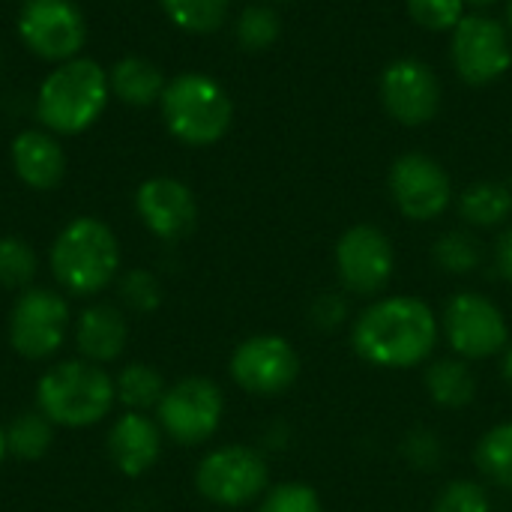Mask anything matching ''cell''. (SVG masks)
Returning a JSON list of instances; mask_svg holds the SVG:
<instances>
[{"instance_id": "cell-1", "label": "cell", "mask_w": 512, "mask_h": 512, "mask_svg": "<svg viewBox=\"0 0 512 512\" xmlns=\"http://www.w3.org/2000/svg\"><path fill=\"white\" fill-rule=\"evenodd\" d=\"M441 321L429 303L399 294L375 300L351 327L354 351L378 369H411L432 357Z\"/></svg>"}, {"instance_id": "cell-2", "label": "cell", "mask_w": 512, "mask_h": 512, "mask_svg": "<svg viewBox=\"0 0 512 512\" xmlns=\"http://www.w3.org/2000/svg\"><path fill=\"white\" fill-rule=\"evenodd\" d=\"M108 72L96 60H66L39 87L36 117L57 135H78L96 123L108 102Z\"/></svg>"}, {"instance_id": "cell-3", "label": "cell", "mask_w": 512, "mask_h": 512, "mask_svg": "<svg viewBox=\"0 0 512 512\" xmlns=\"http://www.w3.org/2000/svg\"><path fill=\"white\" fill-rule=\"evenodd\" d=\"M117 387L105 369L90 360H66L39 378L36 402L54 426L84 429L108 417Z\"/></svg>"}, {"instance_id": "cell-4", "label": "cell", "mask_w": 512, "mask_h": 512, "mask_svg": "<svg viewBox=\"0 0 512 512\" xmlns=\"http://www.w3.org/2000/svg\"><path fill=\"white\" fill-rule=\"evenodd\" d=\"M120 267V246L111 228L81 216L69 222L51 246V273L75 297L99 294Z\"/></svg>"}, {"instance_id": "cell-5", "label": "cell", "mask_w": 512, "mask_h": 512, "mask_svg": "<svg viewBox=\"0 0 512 512\" xmlns=\"http://www.w3.org/2000/svg\"><path fill=\"white\" fill-rule=\"evenodd\" d=\"M159 102L168 132L189 147L216 144L234 117V105L222 84L201 72H186L168 81Z\"/></svg>"}, {"instance_id": "cell-6", "label": "cell", "mask_w": 512, "mask_h": 512, "mask_svg": "<svg viewBox=\"0 0 512 512\" xmlns=\"http://www.w3.org/2000/svg\"><path fill=\"white\" fill-rule=\"evenodd\" d=\"M447 345L462 360H486L510 345V327L504 312L477 291L453 294L441 315Z\"/></svg>"}, {"instance_id": "cell-7", "label": "cell", "mask_w": 512, "mask_h": 512, "mask_svg": "<svg viewBox=\"0 0 512 512\" xmlns=\"http://www.w3.org/2000/svg\"><path fill=\"white\" fill-rule=\"evenodd\" d=\"M270 468L252 447H219L207 453L195 471L198 492L219 507H243L267 492Z\"/></svg>"}, {"instance_id": "cell-8", "label": "cell", "mask_w": 512, "mask_h": 512, "mask_svg": "<svg viewBox=\"0 0 512 512\" xmlns=\"http://www.w3.org/2000/svg\"><path fill=\"white\" fill-rule=\"evenodd\" d=\"M156 414H159V429L171 441L183 447H198L216 435L225 414V399L213 381L183 378L165 390L162 402L156 405Z\"/></svg>"}, {"instance_id": "cell-9", "label": "cell", "mask_w": 512, "mask_h": 512, "mask_svg": "<svg viewBox=\"0 0 512 512\" xmlns=\"http://www.w3.org/2000/svg\"><path fill=\"white\" fill-rule=\"evenodd\" d=\"M18 36L36 57L66 63L84 48L87 24L72 0H24Z\"/></svg>"}, {"instance_id": "cell-10", "label": "cell", "mask_w": 512, "mask_h": 512, "mask_svg": "<svg viewBox=\"0 0 512 512\" xmlns=\"http://www.w3.org/2000/svg\"><path fill=\"white\" fill-rule=\"evenodd\" d=\"M396 252L378 225H354L336 243V273L348 294L372 297L393 279Z\"/></svg>"}, {"instance_id": "cell-11", "label": "cell", "mask_w": 512, "mask_h": 512, "mask_svg": "<svg viewBox=\"0 0 512 512\" xmlns=\"http://www.w3.org/2000/svg\"><path fill=\"white\" fill-rule=\"evenodd\" d=\"M300 375V354L282 336L261 333L240 342L231 354V378L252 396H282Z\"/></svg>"}, {"instance_id": "cell-12", "label": "cell", "mask_w": 512, "mask_h": 512, "mask_svg": "<svg viewBox=\"0 0 512 512\" xmlns=\"http://www.w3.org/2000/svg\"><path fill=\"white\" fill-rule=\"evenodd\" d=\"M453 63L459 78L474 87L498 81L512 66L507 27L489 15H465L453 27Z\"/></svg>"}, {"instance_id": "cell-13", "label": "cell", "mask_w": 512, "mask_h": 512, "mask_svg": "<svg viewBox=\"0 0 512 512\" xmlns=\"http://www.w3.org/2000/svg\"><path fill=\"white\" fill-rule=\"evenodd\" d=\"M390 195L402 216L432 222L450 207L453 183L438 159L426 153H405L390 168Z\"/></svg>"}, {"instance_id": "cell-14", "label": "cell", "mask_w": 512, "mask_h": 512, "mask_svg": "<svg viewBox=\"0 0 512 512\" xmlns=\"http://www.w3.org/2000/svg\"><path fill=\"white\" fill-rule=\"evenodd\" d=\"M69 330V306L60 294L30 288L18 297L9 318V342L27 360L51 357Z\"/></svg>"}, {"instance_id": "cell-15", "label": "cell", "mask_w": 512, "mask_h": 512, "mask_svg": "<svg viewBox=\"0 0 512 512\" xmlns=\"http://www.w3.org/2000/svg\"><path fill=\"white\" fill-rule=\"evenodd\" d=\"M381 102L402 126H423L441 108V81L423 60H396L381 75Z\"/></svg>"}, {"instance_id": "cell-16", "label": "cell", "mask_w": 512, "mask_h": 512, "mask_svg": "<svg viewBox=\"0 0 512 512\" xmlns=\"http://www.w3.org/2000/svg\"><path fill=\"white\" fill-rule=\"evenodd\" d=\"M135 207L144 225L162 240L186 237L198 219V204H195L192 189L174 177H153L141 183L135 195Z\"/></svg>"}, {"instance_id": "cell-17", "label": "cell", "mask_w": 512, "mask_h": 512, "mask_svg": "<svg viewBox=\"0 0 512 512\" xmlns=\"http://www.w3.org/2000/svg\"><path fill=\"white\" fill-rule=\"evenodd\" d=\"M162 453V429L141 411H126L108 432V456L126 477L147 474Z\"/></svg>"}, {"instance_id": "cell-18", "label": "cell", "mask_w": 512, "mask_h": 512, "mask_svg": "<svg viewBox=\"0 0 512 512\" xmlns=\"http://www.w3.org/2000/svg\"><path fill=\"white\" fill-rule=\"evenodd\" d=\"M12 165L30 189H54L66 174V153L54 135L27 129L12 141Z\"/></svg>"}, {"instance_id": "cell-19", "label": "cell", "mask_w": 512, "mask_h": 512, "mask_svg": "<svg viewBox=\"0 0 512 512\" xmlns=\"http://www.w3.org/2000/svg\"><path fill=\"white\" fill-rule=\"evenodd\" d=\"M75 342H78V351L84 354V360H90V363L117 360L126 348V321H123L120 309H114L108 303L90 306L78 321Z\"/></svg>"}, {"instance_id": "cell-20", "label": "cell", "mask_w": 512, "mask_h": 512, "mask_svg": "<svg viewBox=\"0 0 512 512\" xmlns=\"http://www.w3.org/2000/svg\"><path fill=\"white\" fill-rule=\"evenodd\" d=\"M108 87L129 105H153L165 93V78L156 63L144 57H123L108 72Z\"/></svg>"}, {"instance_id": "cell-21", "label": "cell", "mask_w": 512, "mask_h": 512, "mask_svg": "<svg viewBox=\"0 0 512 512\" xmlns=\"http://www.w3.org/2000/svg\"><path fill=\"white\" fill-rule=\"evenodd\" d=\"M426 393L438 408L459 411L477 399V378L465 360H456V357L435 360L426 369Z\"/></svg>"}, {"instance_id": "cell-22", "label": "cell", "mask_w": 512, "mask_h": 512, "mask_svg": "<svg viewBox=\"0 0 512 512\" xmlns=\"http://www.w3.org/2000/svg\"><path fill=\"white\" fill-rule=\"evenodd\" d=\"M512 189L498 180H480L471 183L459 195V216L471 228H498L510 219Z\"/></svg>"}, {"instance_id": "cell-23", "label": "cell", "mask_w": 512, "mask_h": 512, "mask_svg": "<svg viewBox=\"0 0 512 512\" xmlns=\"http://www.w3.org/2000/svg\"><path fill=\"white\" fill-rule=\"evenodd\" d=\"M477 468L492 486L512 492V423H501L480 438Z\"/></svg>"}, {"instance_id": "cell-24", "label": "cell", "mask_w": 512, "mask_h": 512, "mask_svg": "<svg viewBox=\"0 0 512 512\" xmlns=\"http://www.w3.org/2000/svg\"><path fill=\"white\" fill-rule=\"evenodd\" d=\"M54 423L42 414V411H27L21 417L12 420V426L6 429V453L24 459V462H36L48 453L51 441H54Z\"/></svg>"}, {"instance_id": "cell-25", "label": "cell", "mask_w": 512, "mask_h": 512, "mask_svg": "<svg viewBox=\"0 0 512 512\" xmlns=\"http://www.w3.org/2000/svg\"><path fill=\"white\" fill-rule=\"evenodd\" d=\"M114 387H117V399L129 408V411H147V408H156L159 402H162V396H165V381H162V375L153 369V366H147V363H132V366H126L120 375H117V381H114Z\"/></svg>"}, {"instance_id": "cell-26", "label": "cell", "mask_w": 512, "mask_h": 512, "mask_svg": "<svg viewBox=\"0 0 512 512\" xmlns=\"http://www.w3.org/2000/svg\"><path fill=\"white\" fill-rule=\"evenodd\" d=\"M432 258L450 276H468L483 264V243L471 231H447L435 240Z\"/></svg>"}, {"instance_id": "cell-27", "label": "cell", "mask_w": 512, "mask_h": 512, "mask_svg": "<svg viewBox=\"0 0 512 512\" xmlns=\"http://www.w3.org/2000/svg\"><path fill=\"white\" fill-rule=\"evenodd\" d=\"M165 15L186 33H213L222 27L231 0H159Z\"/></svg>"}, {"instance_id": "cell-28", "label": "cell", "mask_w": 512, "mask_h": 512, "mask_svg": "<svg viewBox=\"0 0 512 512\" xmlns=\"http://www.w3.org/2000/svg\"><path fill=\"white\" fill-rule=\"evenodd\" d=\"M279 15L270 6H249L237 18V42L246 51H264L279 39Z\"/></svg>"}, {"instance_id": "cell-29", "label": "cell", "mask_w": 512, "mask_h": 512, "mask_svg": "<svg viewBox=\"0 0 512 512\" xmlns=\"http://www.w3.org/2000/svg\"><path fill=\"white\" fill-rule=\"evenodd\" d=\"M36 276V252L18 240L3 237L0 240V285L3 288H24Z\"/></svg>"}, {"instance_id": "cell-30", "label": "cell", "mask_w": 512, "mask_h": 512, "mask_svg": "<svg viewBox=\"0 0 512 512\" xmlns=\"http://www.w3.org/2000/svg\"><path fill=\"white\" fill-rule=\"evenodd\" d=\"M432 512H492V498L477 480H450L438 492Z\"/></svg>"}, {"instance_id": "cell-31", "label": "cell", "mask_w": 512, "mask_h": 512, "mask_svg": "<svg viewBox=\"0 0 512 512\" xmlns=\"http://www.w3.org/2000/svg\"><path fill=\"white\" fill-rule=\"evenodd\" d=\"M258 512H324V507H321V498L312 486L282 483L264 495V504Z\"/></svg>"}, {"instance_id": "cell-32", "label": "cell", "mask_w": 512, "mask_h": 512, "mask_svg": "<svg viewBox=\"0 0 512 512\" xmlns=\"http://www.w3.org/2000/svg\"><path fill=\"white\" fill-rule=\"evenodd\" d=\"M408 12L426 30H453L465 18V0H408Z\"/></svg>"}, {"instance_id": "cell-33", "label": "cell", "mask_w": 512, "mask_h": 512, "mask_svg": "<svg viewBox=\"0 0 512 512\" xmlns=\"http://www.w3.org/2000/svg\"><path fill=\"white\" fill-rule=\"evenodd\" d=\"M120 294L126 300V306H132L135 312H153L162 303V291L153 273L147 270H132L120 279Z\"/></svg>"}, {"instance_id": "cell-34", "label": "cell", "mask_w": 512, "mask_h": 512, "mask_svg": "<svg viewBox=\"0 0 512 512\" xmlns=\"http://www.w3.org/2000/svg\"><path fill=\"white\" fill-rule=\"evenodd\" d=\"M441 456H444V447L429 429H417L405 438V459L411 462V468L432 471Z\"/></svg>"}, {"instance_id": "cell-35", "label": "cell", "mask_w": 512, "mask_h": 512, "mask_svg": "<svg viewBox=\"0 0 512 512\" xmlns=\"http://www.w3.org/2000/svg\"><path fill=\"white\" fill-rule=\"evenodd\" d=\"M345 318H348V303L342 300V294H321L312 303V321L321 330H336Z\"/></svg>"}, {"instance_id": "cell-36", "label": "cell", "mask_w": 512, "mask_h": 512, "mask_svg": "<svg viewBox=\"0 0 512 512\" xmlns=\"http://www.w3.org/2000/svg\"><path fill=\"white\" fill-rule=\"evenodd\" d=\"M495 261H498V270H501V276L512 282V228H507L504 234H501V240H498V246H495Z\"/></svg>"}, {"instance_id": "cell-37", "label": "cell", "mask_w": 512, "mask_h": 512, "mask_svg": "<svg viewBox=\"0 0 512 512\" xmlns=\"http://www.w3.org/2000/svg\"><path fill=\"white\" fill-rule=\"evenodd\" d=\"M501 378H504V384L512 390V342L501 351Z\"/></svg>"}, {"instance_id": "cell-38", "label": "cell", "mask_w": 512, "mask_h": 512, "mask_svg": "<svg viewBox=\"0 0 512 512\" xmlns=\"http://www.w3.org/2000/svg\"><path fill=\"white\" fill-rule=\"evenodd\" d=\"M3 456H6V432L0 429V462H3Z\"/></svg>"}, {"instance_id": "cell-39", "label": "cell", "mask_w": 512, "mask_h": 512, "mask_svg": "<svg viewBox=\"0 0 512 512\" xmlns=\"http://www.w3.org/2000/svg\"><path fill=\"white\" fill-rule=\"evenodd\" d=\"M465 3H474V6H489V3H498V0H465Z\"/></svg>"}, {"instance_id": "cell-40", "label": "cell", "mask_w": 512, "mask_h": 512, "mask_svg": "<svg viewBox=\"0 0 512 512\" xmlns=\"http://www.w3.org/2000/svg\"><path fill=\"white\" fill-rule=\"evenodd\" d=\"M507 15H510V27H512V0H510V6H507Z\"/></svg>"}]
</instances>
